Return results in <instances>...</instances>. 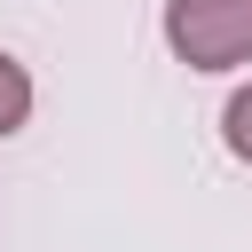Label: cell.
I'll return each mask as SVG.
<instances>
[{"label": "cell", "mask_w": 252, "mask_h": 252, "mask_svg": "<svg viewBox=\"0 0 252 252\" xmlns=\"http://www.w3.org/2000/svg\"><path fill=\"white\" fill-rule=\"evenodd\" d=\"M165 47L189 71H236L252 63V0H165Z\"/></svg>", "instance_id": "6da1fadb"}, {"label": "cell", "mask_w": 252, "mask_h": 252, "mask_svg": "<svg viewBox=\"0 0 252 252\" xmlns=\"http://www.w3.org/2000/svg\"><path fill=\"white\" fill-rule=\"evenodd\" d=\"M24 118H32V71L0 47V142H8V134H24Z\"/></svg>", "instance_id": "7a4b0ae2"}, {"label": "cell", "mask_w": 252, "mask_h": 252, "mask_svg": "<svg viewBox=\"0 0 252 252\" xmlns=\"http://www.w3.org/2000/svg\"><path fill=\"white\" fill-rule=\"evenodd\" d=\"M220 142H228L236 165H252V79L228 94V110H220Z\"/></svg>", "instance_id": "3957f363"}]
</instances>
